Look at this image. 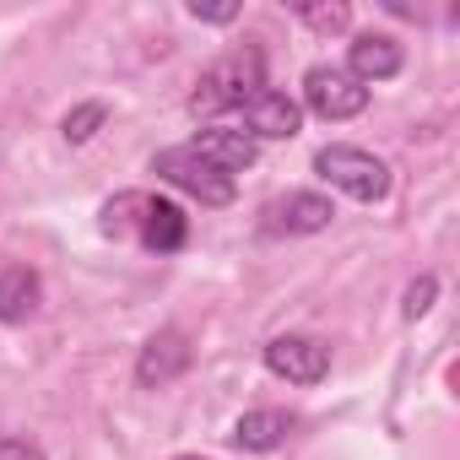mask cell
Here are the masks:
<instances>
[{
	"mask_svg": "<svg viewBox=\"0 0 460 460\" xmlns=\"http://www.w3.org/2000/svg\"><path fill=\"white\" fill-rule=\"evenodd\" d=\"M314 173H320L331 190H341L347 200H358V206H374V200L390 195V163L374 157L368 146H352V141L320 146V152H314Z\"/></svg>",
	"mask_w": 460,
	"mask_h": 460,
	"instance_id": "6da1fadb",
	"label": "cell"
},
{
	"mask_svg": "<svg viewBox=\"0 0 460 460\" xmlns=\"http://www.w3.org/2000/svg\"><path fill=\"white\" fill-rule=\"evenodd\" d=\"M261 87H266V60H261V49H239V55L217 60V66L195 82L190 109H195V114H227V109H234V114H239Z\"/></svg>",
	"mask_w": 460,
	"mask_h": 460,
	"instance_id": "7a4b0ae2",
	"label": "cell"
},
{
	"mask_svg": "<svg viewBox=\"0 0 460 460\" xmlns=\"http://www.w3.org/2000/svg\"><path fill=\"white\" fill-rule=\"evenodd\" d=\"M152 173H157L163 184L184 190V195L200 200V206H234V195H239V179L222 173L217 163H206L190 141H184V146H163V152L152 157Z\"/></svg>",
	"mask_w": 460,
	"mask_h": 460,
	"instance_id": "3957f363",
	"label": "cell"
},
{
	"mask_svg": "<svg viewBox=\"0 0 460 460\" xmlns=\"http://www.w3.org/2000/svg\"><path fill=\"white\" fill-rule=\"evenodd\" d=\"M298 109L320 114L325 125H341V119H358V114L368 109V87L352 82L341 66H309V76H304V103H298Z\"/></svg>",
	"mask_w": 460,
	"mask_h": 460,
	"instance_id": "277c9868",
	"label": "cell"
},
{
	"mask_svg": "<svg viewBox=\"0 0 460 460\" xmlns=\"http://www.w3.org/2000/svg\"><path fill=\"white\" fill-rule=\"evenodd\" d=\"M266 368H271L277 379H288V385H320V379L331 374V347H325L320 336L288 331V336H271V341H266Z\"/></svg>",
	"mask_w": 460,
	"mask_h": 460,
	"instance_id": "5b68a950",
	"label": "cell"
},
{
	"mask_svg": "<svg viewBox=\"0 0 460 460\" xmlns=\"http://www.w3.org/2000/svg\"><path fill=\"white\" fill-rule=\"evenodd\" d=\"M190 363H195L190 336H184V331H157V336L141 347V358H136V385H141V390H163V385L184 379Z\"/></svg>",
	"mask_w": 460,
	"mask_h": 460,
	"instance_id": "8992f818",
	"label": "cell"
},
{
	"mask_svg": "<svg viewBox=\"0 0 460 460\" xmlns=\"http://www.w3.org/2000/svg\"><path fill=\"white\" fill-rule=\"evenodd\" d=\"M239 119H244V130H250L255 141H293V136L304 130L298 98H288V93H277V87H261V93L239 109Z\"/></svg>",
	"mask_w": 460,
	"mask_h": 460,
	"instance_id": "52a82bcc",
	"label": "cell"
},
{
	"mask_svg": "<svg viewBox=\"0 0 460 460\" xmlns=\"http://www.w3.org/2000/svg\"><path fill=\"white\" fill-rule=\"evenodd\" d=\"M136 239H141L152 255H179V250L190 244V217H184L173 200L146 195V200H141V217H136Z\"/></svg>",
	"mask_w": 460,
	"mask_h": 460,
	"instance_id": "ba28073f",
	"label": "cell"
},
{
	"mask_svg": "<svg viewBox=\"0 0 460 460\" xmlns=\"http://www.w3.org/2000/svg\"><path fill=\"white\" fill-rule=\"evenodd\" d=\"M401 66H406V55H401V44L390 39V33H358L352 44H347V76L352 82H363V87H374V82H390V76H401Z\"/></svg>",
	"mask_w": 460,
	"mask_h": 460,
	"instance_id": "9c48e42d",
	"label": "cell"
},
{
	"mask_svg": "<svg viewBox=\"0 0 460 460\" xmlns=\"http://www.w3.org/2000/svg\"><path fill=\"white\" fill-rule=\"evenodd\" d=\"M331 217H336V206L325 195L293 190V195H282V200L266 206V234H325Z\"/></svg>",
	"mask_w": 460,
	"mask_h": 460,
	"instance_id": "30bf717a",
	"label": "cell"
},
{
	"mask_svg": "<svg viewBox=\"0 0 460 460\" xmlns=\"http://www.w3.org/2000/svg\"><path fill=\"white\" fill-rule=\"evenodd\" d=\"M206 163H217L222 173H244V168H255V157H261V141L250 136V130H239V125H206L195 141H190Z\"/></svg>",
	"mask_w": 460,
	"mask_h": 460,
	"instance_id": "8fae6325",
	"label": "cell"
},
{
	"mask_svg": "<svg viewBox=\"0 0 460 460\" xmlns=\"http://www.w3.org/2000/svg\"><path fill=\"white\" fill-rule=\"evenodd\" d=\"M293 428H298V417H293V411H282V406H261V411H244L227 438H234V449L271 455V449H282V444L293 438Z\"/></svg>",
	"mask_w": 460,
	"mask_h": 460,
	"instance_id": "7c38bea8",
	"label": "cell"
},
{
	"mask_svg": "<svg viewBox=\"0 0 460 460\" xmlns=\"http://www.w3.org/2000/svg\"><path fill=\"white\" fill-rule=\"evenodd\" d=\"M39 298H44V282H39L33 266L0 271V325H28L39 314Z\"/></svg>",
	"mask_w": 460,
	"mask_h": 460,
	"instance_id": "4fadbf2b",
	"label": "cell"
},
{
	"mask_svg": "<svg viewBox=\"0 0 460 460\" xmlns=\"http://www.w3.org/2000/svg\"><path fill=\"white\" fill-rule=\"evenodd\" d=\"M109 119V109L103 103H82V109H71L66 114V125H60V136L71 141V146H82V141H93L98 136V125Z\"/></svg>",
	"mask_w": 460,
	"mask_h": 460,
	"instance_id": "5bb4252c",
	"label": "cell"
},
{
	"mask_svg": "<svg viewBox=\"0 0 460 460\" xmlns=\"http://www.w3.org/2000/svg\"><path fill=\"white\" fill-rule=\"evenodd\" d=\"M298 17L314 33H347V22H352V12L341 6V0H331V6H298Z\"/></svg>",
	"mask_w": 460,
	"mask_h": 460,
	"instance_id": "9a60e30c",
	"label": "cell"
},
{
	"mask_svg": "<svg viewBox=\"0 0 460 460\" xmlns=\"http://www.w3.org/2000/svg\"><path fill=\"white\" fill-rule=\"evenodd\" d=\"M433 298H438V282H433V277H417V282L406 288V304H401V314H406V320H422V314L433 309Z\"/></svg>",
	"mask_w": 460,
	"mask_h": 460,
	"instance_id": "2e32d148",
	"label": "cell"
},
{
	"mask_svg": "<svg viewBox=\"0 0 460 460\" xmlns=\"http://www.w3.org/2000/svg\"><path fill=\"white\" fill-rule=\"evenodd\" d=\"M190 17H195V22L222 28V22H239V17H244V6H239V0H227V6H200V0H190Z\"/></svg>",
	"mask_w": 460,
	"mask_h": 460,
	"instance_id": "e0dca14e",
	"label": "cell"
},
{
	"mask_svg": "<svg viewBox=\"0 0 460 460\" xmlns=\"http://www.w3.org/2000/svg\"><path fill=\"white\" fill-rule=\"evenodd\" d=\"M0 460H44V449L28 444V438H6V433H0Z\"/></svg>",
	"mask_w": 460,
	"mask_h": 460,
	"instance_id": "ac0fdd59",
	"label": "cell"
},
{
	"mask_svg": "<svg viewBox=\"0 0 460 460\" xmlns=\"http://www.w3.org/2000/svg\"><path fill=\"white\" fill-rule=\"evenodd\" d=\"M173 460H200V455H173Z\"/></svg>",
	"mask_w": 460,
	"mask_h": 460,
	"instance_id": "d6986e66",
	"label": "cell"
}]
</instances>
